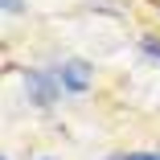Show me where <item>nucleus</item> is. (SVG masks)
I'll use <instances>...</instances> for the list:
<instances>
[{
  "label": "nucleus",
  "mask_w": 160,
  "mask_h": 160,
  "mask_svg": "<svg viewBox=\"0 0 160 160\" xmlns=\"http://www.w3.org/2000/svg\"><path fill=\"white\" fill-rule=\"evenodd\" d=\"M21 78H25V94H29V103H33V107H53L62 94H66L53 70H25Z\"/></svg>",
  "instance_id": "nucleus-1"
},
{
  "label": "nucleus",
  "mask_w": 160,
  "mask_h": 160,
  "mask_svg": "<svg viewBox=\"0 0 160 160\" xmlns=\"http://www.w3.org/2000/svg\"><path fill=\"white\" fill-rule=\"evenodd\" d=\"M53 74H58V82H62V90H66V94H86V90L94 86V66H90V62H82V58L58 62Z\"/></svg>",
  "instance_id": "nucleus-2"
},
{
  "label": "nucleus",
  "mask_w": 160,
  "mask_h": 160,
  "mask_svg": "<svg viewBox=\"0 0 160 160\" xmlns=\"http://www.w3.org/2000/svg\"><path fill=\"white\" fill-rule=\"evenodd\" d=\"M140 49H144L148 58H160V41H156V37H140Z\"/></svg>",
  "instance_id": "nucleus-3"
},
{
  "label": "nucleus",
  "mask_w": 160,
  "mask_h": 160,
  "mask_svg": "<svg viewBox=\"0 0 160 160\" xmlns=\"http://www.w3.org/2000/svg\"><path fill=\"white\" fill-rule=\"evenodd\" d=\"M115 160H160V152H127V156H115Z\"/></svg>",
  "instance_id": "nucleus-4"
},
{
  "label": "nucleus",
  "mask_w": 160,
  "mask_h": 160,
  "mask_svg": "<svg viewBox=\"0 0 160 160\" xmlns=\"http://www.w3.org/2000/svg\"><path fill=\"white\" fill-rule=\"evenodd\" d=\"M4 12H8V17H17V12H25V0H4Z\"/></svg>",
  "instance_id": "nucleus-5"
},
{
  "label": "nucleus",
  "mask_w": 160,
  "mask_h": 160,
  "mask_svg": "<svg viewBox=\"0 0 160 160\" xmlns=\"http://www.w3.org/2000/svg\"><path fill=\"white\" fill-rule=\"evenodd\" d=\"M41 160H49V156H41Z\"/></svg>",
  "instance_id": "nucleus-6"
}]
</instances>
